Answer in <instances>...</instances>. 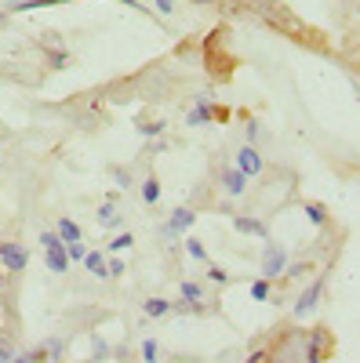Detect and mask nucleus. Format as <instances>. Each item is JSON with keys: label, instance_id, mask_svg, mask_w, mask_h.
<instances>
[{"label": "nucleus", "instance_id": "obj_24", "mask_svg": "<svg viewBox=\"0 0 360 363\" xmlns=\"http://www.w3.org/2000/svg\"><path fill=\"white\" fill-rule=\"evenodd\" d=\"M186 255H190L193 262H200V265H207V262H212V255H207V247L200 244L197 236H190V240H186Z\"/></svg>", "mask_w": 360, "mask_h": 363}, {"label": "nucleus", "instance_id": "obj_12", "mask_svg": "<svg viewBox=\"0 0 360 363\" xmlns=\"http://www.w3.org/2000/svg\"><path fill=\"white\" fill-rule=\"evenodd\" d=\"M212 120H215V116H212V102H207V99L200 95V99H197V106H193V109H190V116H186V124H190V128H200V124H212Z\"/></svg>", "mask_w": 360, "mask_h": 363}, {"label": "nucleus", "instance_id": "obj_30", "mask_svg": "<svg viewBox=\"0 0 360 363\" xmlns=\"http://www.w3.org/2000/svg\"><path fill=\"white\" fill-rule=\"evenodd\" d=\"M37 240H40V247H44V251H48V247H62V236H58L55 229H44Z\"/></svg>", "mask_w": 360, "mask_h": 363}, {"label": "nucleus", "instance_id": "obj_3", "mask_svg": "<svg viewBox=\"0 0 360 363\" xmlns=\"http://www.w3.org/2000/svg\"><path fill=\"white\" fill-rule=\"evenodd\" d=\"M288 251H284V244H277V240H262V255H258V272L266 280H277V277H284V269H288Z\"/></svg>", "mask_w": 360, "mask_h": 363}, {"label": "nucleus", "instance_id": "obj_17", "mask_svg": "<svg viewBox=\"0 0 360 363\" xmlns=\"http://www.w3.org/2000/svg\"><path fill=\"white\" fill-rule=\"evenodd\" d=\"M302 211H306V218H310L313 225H327V222H332V215H327V207H324L320 200H306Z\"/></svg>", "mask_w": 360, "mask_h": 363}, {"label": "nucleus", "instance_id": "obj_7", "mask_svg": "<svg viewBox=\"0 0 360 363\" xmlns=\"http://www.w3.org/2000/svg\"><path fill=\"white\" fill-rule=\"evenodd\" d=\"M320 298H324V277H317L302 294H298V298L291 301V320H306V316L320 306Z\"/></svg>", "mask_w": 360, "mask_h": 363}, {"label": "nucleus", "instance_id": "obj_27", "mask_svg": "<svg viewBox=\"0 0 360 363\" xmlns=\"http://www.w3.org/2000/svg\"><path fill=\"white\" fill-rule=\"evenodd\" d=\"M113 182H116V189H120V193L135 186V178H131V171H128V167H113Z\"/></svg>", "mask_w": 360, "mask_h": 363}, {"label": "nucleus", "instance_id": "obj_37", "mask_svg": "<svg viewBox=\"0 0 360 363\" xmlns=\"http://www.w3.org/2000/svg\"><path fill=\"white\" fill-rule=\"evenodd\" d=\"M190 4H193V8H219L222 0H190Z\"/></svg>", "mask_w": 360, "mask_h": 363}, {"label": "nucleus", "instance_id": "obj_26", "mask_svg": "<svg viewBox=\"0 0 360 363\" xmlns=\"http://www.w3.org/2000/svg\"><path fill=\"white\" fill-rule=\"evenodd\" d=\"M92 352H95L92 359L99 363V359H109V352H113V349H109V342H106L102 335H92Z\"/></svg>", "mask_w": 360, "mask_h": 363}, {"label": "nucleus", "instance_id": "obj_32", "mask_svg": "<svg viewBox=\"0 0 360 363\" xmlns=\"http://www.w3.org/2000/svg\"><path fill=\"white\" fill-rule=\"evenodd\" d=\"M124 269H128V265L120 262V258H106V272H109L113 280H120V277H124Z\"/></svg>", "mask_w": 360, "mask_h": 363}, {"label": "nucleus", "instance_id": "obj_13", "mask_svg": "<svg viewBox=\"0 0 360 363\" xmlns=\"http://www.w3.org/2000/svg\"><path fill=\"white\" fill-rule=\"evenodd\" d=\"M84 269L92 272L95 280H109V272H106V255H102V251H87V255H84Z\"/></svg>", "mask_w": 360, "mask_h": 363}, {"label": "nucleus", "instance_id": "obj_1", "mask_svg": "<svg viewBox=\"0 0 360 363\" xmlns=\"http://www.w3.org/2000/svg\"><path fill=\"white\" fill-rule=\"evenodd\" d=\"M215 186H219V193H222V196L240 200V196H248L251 178H248L244 171H240L233 160H215Z\"/></svg>", "mask_w": 360, "mask_h": 363}, {"label": "nucleus", "instance_id": "obj_23", "mask_svg": "<svg viewBox=\"0 0 360 363\" xmlns=\"http://www.w3.org/2000/svg\"><path fill=\"white\" fill-rule=\"evenodd\" d=\"M135 128H138V135H142V138H157V135H164V131H168L164 120H138Z\"/></svg>", "mask_w": 360, "mask_h": 363}, {"label": "nucleus", "instance_id": "obj_9", "mask_svg": "<svg viewBox=\"0 0 360 363\" xmlns=\"http://www.w3.org/2000/svg\"><path fill=\"white\" fill-rule=\"evenodd\" d=\"M138 196H142L146 207H157L160 203V178H157V171H146L142 186H138Z\"/></svg>", "mask_w": 360, "mask_h": 363}, {"label": "nucleus", "instance_id": "obj_19", "mask_svg": "<svg viewBox=\"0 0 360 363\" xmlns=\"http://www.w3.org/2000/svg\"><path fill=\"white\" fill-rule=\"evenodd\" d=\"M40 349H44V363H62V356H66V342L62 338H48Z\"/></svg>", "mask_w": 360, "mask_h": 363}, {"label": "nucleus", "instance_id": "obj_10", "mask_svg": "<svg viewBox=\"0 0 360 363\" xmlns=\"http://www.w3.org/2000/svg\"><path fill=\"white\" fill-rule=\"evenodd\" d=\"M142 316H149V320L171 316V298H142Z\"/></svg>", "mask_w": 360, "mask_h": 363}, {"label": "nucleus", "instance_id": "obj_14", "mask_svg": "<svg viewBox=\"0 0 360 363\" xmlns=\"http://www.w3.org/2000/svg\"><path fill=\"white\" fill-rule=\"evenodd\" d=\"M44 262H48V269H51V272H66V269H70L66 244H62V247H48V251H44Z\"/></svg>", "mask_w": 360, "mask_h": 363}, {"label": "nucleus", "instance_id": "obj_21", "mask_svg": "<svg viewBox=\"0 0 360 363\" xmlns=\"http://www.w3.org/2000/svg\"><path fill=\"white\" fill-rule=\"evenodd\" d=\"M55 233L62 236V244H73V240H80V229H77V222L73 218H58V225H55Z\"/></svg>", "mask_w": 360, "mask_h": 363}, {"label": "nucleus", "instance_id": "obj_36", "mask_svg": "<svg viewBox=\"0 0 360 363\" xmlns=\"http://www.w3.org/2000/svg\"><path fill=\"white\" fill-rule=\"evenodd\" d=\"M157 153H164V142H149L146 145V157H157Z\"/></svg>", "mask_w": 360, "mask_h": 363}, {"label": "nucleus", "instance_id": "obj_33", "mask_svg": "<svg viewBox=\"0 0 360 363\" xmlns=\"http://www.w3.org/2000/svg\"><path fill=\"white\" fill-rule=\"evenodd\" d=\"M66 255H70V262H84V255H87V247L80 244V240H73V244H66Z\"/></svg>", "mask_w": 360, "mask_h": 363}, {"label": "nucleus", "instance_id": "obj_22", "mask_svg": "<svg viewBox=\"0 0 360 363\" xmlns=\"http://www.w3.org/2000/svg\"><path fill=\"white\" fill-rule=\"evenodd\" d=\"M317 269V262H288V269H284V280L291 284V280H302V277H310V272Z\"/></svg>", "mask_w": 360, "mask_h": 363}, {"label": "nucleus", "instance_id": "obj_16", "mask_svg": "<svg viewBox=\"0 0 360 363\" xmlns=\"http://www.w3.org/2000/svg\"><path fill=\"white\" fill-rule=\"evenodd\" d=\"M204 284L226 287V284H233V272H226V269H222V265H215V262H207V265H204Z\"/></svg>", "mask_w": 360, "mask_h": 363}, {"label": "nucleus", "instance_id": "obj_2", "mask_svg": "<svg viewBox=\"0 0 360 363\" xmlns=\"http://www.w3.org/2000/svg\"><path fill=\"white\" fill-rule=\"evenodd\" d=\"M298 352H302V363H327L335 352V338L327 327H313L302 335V342H298Z\"/></svg>", "mask_w": 360, "mask_h": 363}, {"label": "nucleus", "instance_id": "obj_5", "mask_svg": "<svg viewBox=\"0 0 360 363\" xmlns=\"http://www.w3.org/2000/svg\"><path fill=\"white\" fill-rule=\"evenodd\" d=\"M193 222H197V211H193V207H175L171 215H168V222L160 225V236L175 247V244H178V236L193 229Z\"/></svg>", "mask_w": 360, "mask_h": 363}, {"label": "nucleus", "instance_id": "obj_20", "mask_svg": "<svg viewBox=\"0 0 360 363\" xmlns=\"http://www.w3.org/2000/svg\"><path fill=\"white\" fill-rule=\"evenodd\" d=\"M138 359H142V363H160V342H157V338H142Z\"/></svg>", "mask_w": 360, "mask_h": 363}, {"label": "nucleus", "instance_id": "obj_34", "mask_svg": "<svg viewBox=\"0 0 360 363\" xmlns=\"http://www.w3.org/2000/svg\"><path fill=\"white\" fill-rule=\"evenodd\" d=\"M15 359V345H11V338H0V363H11Z\"/></svg>", "mask_w": 360, "mask_h": 363}, {"label": "nucleus", "instance_id": "obj_4", "mask_svg": "<svg viewBox=\"0 0 360 363\" xmlns=\"http://www.w3.org/2000/svg\"><path fill=\"white\" fill-rule=\"evenodd\" d=\"M233 164L244 171L248 178H262V174H266V157H262V149H258V145H248V142L233 145Z\"/></svg>", "mask_w": 360, "mask_h": 363}, {"label": "nucleus", "instance_id": "obj_29", "mask_svg": "<svg viewBox=\"0 0 360 363\" xmlns=\"http://www.w3.org/2000/svg\"><path fill=\"white\" fill-rule=\"evenodd\" d=\"M244 131H248V145H258V142L266 138L262 124H258V120H251V116H248V128H244Z\"/></svg>", "mask_w": 360, "mask_h": 363}, {"label": "nucleus", "instance_id": "obj_25", "mask_svg": "<svg viewBox=\"0 0 360 363\" xmlns=\"http://www.w3.org/2000/svg\"><path fill=\"white\" fill-rule=\"evenodd\" d=\"M131 244H135V236H131V233H124V229H120V233H116V236L109 240V255H116V251H128Z\"/></svg>", "mask_w": 360, "mask_h": 363}, {"label": "nucleus", "instance_id": "obj_35", "mask_svg": "<svg viewBox=\"0 0 360 363\" xmlns=\"http://www.w3.org/2000/svg\"><path fill=\"white\" fill-rule=\"evenodd\" d=\"M160 15H175V0H153Z\"/></svg>", "mask_w": 360, "mask_h": 363}, {"label": "nucleus", "instance_id": "obj_38", "mask_svg": "<svg viewBox=\"0 0 360 363\" xmlns=\"http://www.w3.org/2000/svg\"><path fill=\"white\" fill-rule=\"evenodd\" d=\"M4 287H8V272H4V269H0V291H4Z\"/></svg>", "mask_w": 360, "mask_h": 363}, {"label": "nucleus", "instance_id": "obj_11", "mask_svg": "<svg viewBox=\"0 0 360 363\" xmlns=\"http://www.w3.org/2000/svg\"><path fill=\"white\" fill-rule=\"evenodd\" d=\"M95 222H99L102 229H120V225H124V218H120V211H116L113 200H106V203L95 211Z\"/></svg>", "mask_w": 360, "mask_h": 363}, {"label": "nucleus", "instance_id": "obj_8", "mask_svg": "<svg viewBox=\"0 0 360 363\" xmlns=\"http://www.w3.org/2000/svg\"><path fill=\"white\" fill-rule=\"evenodd\" d=\"M233 229L244 233V236H258V240H269V225L262 218H251V215H233Z\"/></svg>", "mask_w": 360, "mask_h": 363}, {"label": "nucleus", "instance_id": "obj_31", "mask_svg": "<svg viewBox=\"0 0 360 363\" xmlns=\"http://www.w3.org/2000/svg\"><path fill=\"white\" fill-rule=\"evenodd\" d=\"M48 62H51V69H66V66H70V55H66V48L51 51V55H48Z\"/></svg>", "mask_w": 360, "mask_h": 363}, {"label": "nucleus", "instance_id": "obj_6", "mask_svg": "<svg viewBox=\"0 0 360 363\" xmlns=\"http://www.w3.org/2000/svg\"><path fill=\"white\" fill-rule=\"evenodd\" d=\"M26 265H29V255L18 240H0V269H4L8 277H18Z\"/></svg>", "mask_w": 360, "mask_h": 363}, {"label": "nucleus", "instance_id": "obj_28", "mask_svg": "<svg viewBox=\"0 0 360 363\" xmlns=\"http://www.w3.org/2000/svg\"><path fill=\"white\" fill-rule=\"evenodd\" d=\"M11 363H44V349H26V352H15Z\"/></svg>", "mask_w": 360, "mask_h": 363}, {"label": "nucleus", "instance_id": "obj_15", "mask_svg": "<svg viewBox=\"0 0 360 363\" xmlns=\"http://www.w3.org/2000/svg\"><path fill=\"white\" fill-rule=\"evenodd\" d=\"M178 298H186V301H193V306H197V301L212 298V294H207V287L197 284V280H182V284H178Z\"/></svg>", "mask_w": 360, "mask_h": 363}, {"label": "nucleus", "instance_id": "obj_18", "mask_svg": "<svg viewBox=\"0 0 360 363\" xmlns=\"http://www.w3.org/2000/svg\"><path fill=\"white\" fill-rule=\"evenodd\" d=\"M248 294H251V301H273V280H266V277L251 280Z\"/></svg>", "mask_w": 360, "mask_h": 363}]
</instances>
